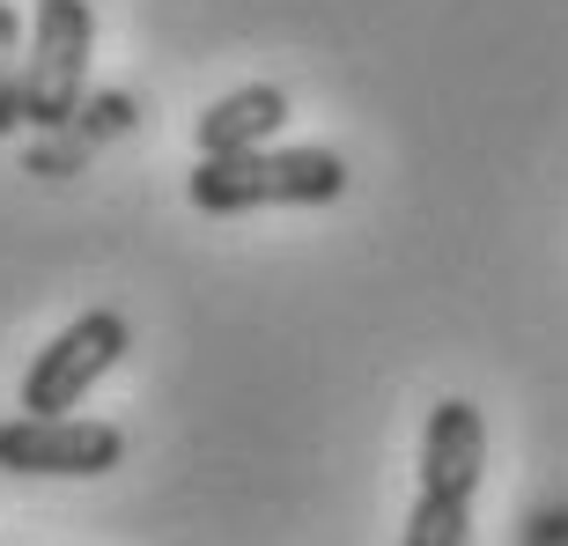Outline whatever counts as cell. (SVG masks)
Returning a JSON list of instances; mask_svg holds the SVG:
<instances>
[{
  "label": "cell",
  "mask_w": 568,
  "mask_h": 546,
  "mask_svg": "<svg viewBox=\"0 0 568 546\" xmlns=\"http://www.w3.org/2000/svg\"><path fill=\"white\" fill-rule=\"evenodd\" d=\"M126 458V428L89 414H16L0 421V473L22 481H97Z\"/></svg>",
  "instance_id": "cell-4"
},
{
  "label": "cell",
  "mask_w": 568,
  "mask_h": 546,
  "mask_svg": "<svg viewBox=\"0 0 568 546\" xmlns=\"http://www.w3.org/2000/svg\"><path fill=\"white\" fill-rule=\"evenodd\" d=\"M281 127H288V89L244 82L192 119V141H200V155H252V148H274Z\"/></svg>",
  "instance_id": "cell-6"
},
{
  "label": "cell",
  "mask_w": 568,
  "mask_h": 546,
  "mask_svg": "<svg viewBox=\"0 0 568 546\" xmlns=\"http://www.w3.org/2000/svg\"><path fill=\"white\" fill-rule=\"evenodd\" d=\"M89 44H97L89 0H38L30 44H22V127L52 133V127H67V119L82 111Z\"/></svg>",
  "instance_id": "cell-3"
},
{
  "label": "cell",
  "mask_w": 568,
  "mask_h": 546,
  "mask_svg": "<svg viewBox=\"0 0 568 546\" xmlns=\"http://www.w3.org/2000/svg\"><path fill=\"white\" fill-rule=\"evenodd\" d=\"M487 481V421L473 400H436L422 421V487L399 546H473V503Z\"/></svg>",
  "instance_id": "cell-1"
},
{
  "label": "cell",
  "mask_w": 568,
  "mask_h": 546,
  "mask_svg": "<svg viewBox=\"0 0 568 546\" xmlns=\"http://www.w3.org/2000/svg\"><path fill=\"white\" fill-rule=\"evenodd\" d=\"M126 347H133V333H126L119 311L74 317V325L52 333L38 347V362L22 370V414H74V406L89 400V384L104 377V370H119Z\"/></svg>",
  "instance_id": "cell-5"
},
{
  "label": "cell",
  "mask_w": 568,
  "mask_h": 546,
  "mask_svg": "<svg viewBox=\"0 0 568 546\" xmlns=\"http://www.w3.org/2000/svg\"><path fill=\"white\" fill-rule=\"evenodd\" d=\"M22 44H30V30H22V16L0 0V133L22 127Z\"/></svg>",
  "instance_id": "cell-7"
},
{
  "label": "cell",
  "mask_w": 568,
  "mask_h": 546,
  "mask_svg": "<svg viewBox=\"0 0 568 546\" xmlns=\"http://www.w3.org/2000/svg\"><path fill=\"white\" fill-rule=\"evenodd\" d=\"M347 192V163L333 148H252V155H200L185 200L200 214H252V208H325Z\"/></svg>",
  "instance_id": "cell-2"
}]
</instances>
